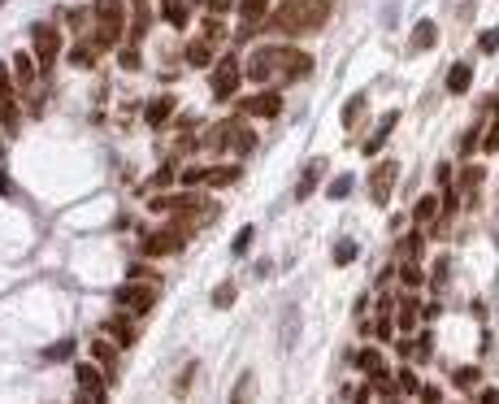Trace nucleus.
<instances>
[{
	"label": "nucleus",
	"instance_id": "nucleus-1",
	"mask_svg": "<svg viewBox=\"0 0 499 404\" xmlns=\"http://www.w3.org/2000/svg\"><path fill=\"white\" fill-rule=\"evenodd\" d=\"M113 305H117V309H131V313H148V309L156 305V282H148V278L126 282V287H117Z\"/></svg>",
	"mask_w": 499,
	"mask_h": 404
},
{
	"label": "nucleus",
	"instance_id": "nucleus-2",
	"mask_svg": "<svg viewBox=\"0 0 499 404\" xmlns=\"http://www.w3.org/2000/svg\"><path fill=\"white\" fill-rule=\"evenodd\" d=\"M274 66H278L274 78H304V74H313V57L299 48H274Z\"/></svg>",
	"mask_w": 499,
	"mask_h": 404
},
{
	"label": "nucleus",
	"instance_id": "nucleus-3",
	"mask_svg": "<svg viewBox=\"0 0 499 404\" xmlns=\"http://www.w3.org/2000/svg\"><path fill=\"white\" fill-rule=\"evenodd\" d=\"M395 178H399L395 161H378V166H373V174H369V200H373V205H387V200H391Z\"/></svg>",
	"mask_w": 499,
	"mask_h": 404
},
{
	"label": "nucleus",
	"instance_id": "nucleus-4",
	"mask_svg": "<svg viewBox=\"0 0 499 404\" xmlns=\"http://www.w3.org/2000/svg\"><path fill=\"white\" fill-rule=\"evenodd\" d=\"M74 378H78V391H83L87 400H105L109 396V374H100L96 366H74Z\"/></svg>",
	"mask_w": 499,
	"mask_h": 404
},
{
	"label": "nucleus",
	"instance_id": "nucleus-5",
	"mask_svg": "<svg viewBox=\"0 0 499 404\" xmlns=\"http://www.w3.org/2000/svg\"><path fill=\"white\" fill-rule=\"evenodd\" d=\"M57 52H61V35H57L52 27H35V62H39V70H52Z\"/></svg>",
	"mask_w": 499,
	"mask_h": 404
},
{
	"label": "nucleus",
	"instance_id": "nucleus-6",
	"mask_svg": "<svg viewBox=\"0 0 499 404\" xmlns=\"http://www.w3.org/2000/svg\"><path fill=\"white\" fill-rule=\"evenodd\" d=\"M213 96L217 100H230L234 96V87H239V62H234V57H222V66H217L213 70Z\"/></svg>",
	"mask_w": 499,
	"mask_h": 404
},
{
	"label": "nucleus",
	"instance_id": "nucleus-7",
	"mask_svg": "<svg viewBox=\"0 0 499 404\" xmlns=\"http://www.w3.org/2000/svg\"><path fill=\"white\" fill-rule=\"evenodd\" d=\"M183 239H187V226L178 222V226H170V231H156V235H148V257H165V252H178L183 248Z\"/></svg>",
	"mask_w": 499,
	"mask_h": 404
},
{
	"label": "nucleus",
	"instance_id": "nucleus-8",
	"mask_svg": "<svg viewBox=\"0 0 499 404\" xmlns=\"http://www.w3.org/2000/svg\"><path fill=\"white\" fill-rule=\"evenodd\" d=\"M274 74H278V66H274V48H256V52H252V62H248V78H252V83H269Z\"/></svg>",
	"mask_w": 499,
	"mask_h": 404
},
{
	"label": "nucleus",
	"instance_id": "nucleus-9",
	"mask_svg": "<svg viewBox=\"0 0 499 404\" xmlns=\"http://www.w3.org/2000/svg\"><path fill=\"white\" fill-rule=\"evenodd\" d=\"M278 109H283V96L278 92H265L256 100H244V113H256V117H278Z\"/></svg>",
	"mask_w": 499,
	"mask_h": 404
},
{
	"label": "nucleus",
	"instance_id": "nucleus-10",
	"mask_svg": "<svg viewBox=\"0 0 499 404\" xmlns=\"http://www.w3.org/2000/svg\"><path fill=\"white\" fill-rule=\"evenodd\" d=\"M434 44H438V27L430 22V17H422L417 31H412V39H408V48H412V52H430Z\"/></svg>",
	"mask_w": 499,
	"mask_h": 404
},
{
	"label": "nucleus",
	"instance_id": "nucleus-11",
	"mask_svg": "<svg viewBox=\"0 0 499 404\" xmlns=\"http://www.w3.org/2000/svg\"><path fill=\"white\" fill-rule=\"evenodd\" d=\"M322 170H326V161H322V157H317V161H313V166H308L304 174H299V183H295V200H308V196L317 192V178H322Z\"/></svg>",
	"mask_w": 499,
	"mask_h": 404
},
{
	"label": "nucleus",
	"instance_id": "nucleus-12",
	"mask_svg": "<svg viewBox=\"0 0 499 404\" xmlns=\"http://www.w3.org/2000/svg\"><path fill=\"white\" fill-rule=\"evenodd\" d=\"M395 122H399V113H387V117H382V122H378V131H373V135L365 139V157H373L378 148H382V144H387V135L395 131Z\"/></svg>",
	"mask_w": 499,
	"mask_h": 404
},
{
	"label": "nucleus",
	"instance_id": "nucleus-13",
	"mask_svg": "<svg viewBox=\"0 0 499 404\" xmlns=\"http://www.w3.org/2000/svg\"><path fill=\"white\" fill-rule=\"evenodd\" d=\"M469 83H473V70H469L465 62H456V66L447 70V92H452V96H465Z\"/></svg>",
	"mask_w": 499,
	"mask_h": 404
},
{
	"label": "nucleus",
	"instance_id": "nucleus-14",
	"mask_svg": "<svg viewBox=\"0 0 499 404\" xmlns=\"http://www.w3.org/2000/svg\"><path fill=\"white\" fill-rule=\"evenodd\" d=\"M187 62L191 66H213V39L209 35H200V39L187 44Z\"/></svg>",
	"mask_w": 499,
	"mask_h": 404
},
{
	"label": "nucleus",
	"instance_id": "nucleus-15",
	"mask_svg": "<svg viewBox=\"0 0 499 404\" xmlns=\"http://www.w3.org/2000/svg\"><path fill=\"white\" fill-rule=\"evenodd\" d=\"M434 217H438V196L426 192V196L412 205V222H417V226H426V222H434Z\"/></svg>",
	"mask_w": 499,
	"mask_h": 404
},
{
	"label": "nucleus",
	"instance_id": "nucleus-16",
	"mask_svg": "<svg viewBox=\"0 0 499 404\" xmlns=\"http://www.w3.org/2000/svg\"><path fill=\"white\" fill-rule=\"evenodd\" d=\"M170 113H174V100L161 96V100H152V105L144 109V122H148V127H165V117H170Z\"/></svg>",
	"mask_w": 499,
	"mask_h": 404
},
{
	"label": "nucleus",
	"instance_id": "nucleus-17",
	"mask_svg": "<svg viewBox=\"0 0 499 404\" xmlns=\"http://www.w3.org/2000/svg\"><path fill=\"white\" fill-rule=\"evenodd\" d=\"M70 66H78V70L96 66V44H91V39H78V44L70 48Z\"/></svg>",
	"mask_w": 499,
	"mask_h": 404
},
{
	"label": "nucleus",
	"instance_id": "nucleus-18",
	"mask_svg": "<svg viewBox=\"0 0 499 404\" xmlns=\"http://www.w3.org/2000/svg\"><path fill=\"white\" fill-rule=\"evenodd\" d=\"M35 66H39V62H31L27 52H13V78H17L22 87H31V83H35Z\"/></svg>",
	"mask_w": 499,
	"mask_h": 404
},
{
	"label": "nucleus",
	"instance_id": "nucleus-19",
	"mask_svg": "<svg viewBox=\"0 0 499 404\" xmlns=\"http://www.w3.org/2000/svg\"><path fill=\"white\" fill-rule=\"evenodd\" d=\"M265 9H269V0H239V17H248V31L265 17Z\"/></svg>",
	"mask_w": 499,
	"mask_h": 404
},
{
	"label": "nucleus",
	"instance_id": "nucleus-20",
	"mask_svg": "<svg viewBox=\"0 0 499 404\" xmlns=\"http://www.w3.org/2000/svg\"><path fill=\"white\" fill-rule=\"evenodd\" d=\"M165 22L174 31H187V5L183 0H165Z\"/></svg>",
	"mask_w": 499,
	"mask_h": 404
},
{
	"label": "nucleus",
	"instance_id": "nucleus-21",
	"mask_svg": "<svg viewBox=\"0 0 499 404\" xmlns=\"http://www.w3.org/2000/svg\"><path fill=\"white\" fill-rule=\"evenodd\" d=\"M361 113H365V96L356 92V96H348V105H343V127L356 131V117H361Z\"/></svg>",
	"mask_w": 499,
	"mask_h": 404
},
{
	"label": "nucleus",
	"instance_id": "nucleus-22",
	"mask_svg": "<svg viewBox=\"0 0 499 404\" xmlns=\"http://www.w3.org/2000/svg\"><path fill=\"white\" fill-rule=\"evenodd\" d=\"M105 331H109L117 343H122V348H126V343H135V331H131V322H126V317H113V322H105Z\"/></svg>",
	"mask_w": 499,
	"mask_h": 404
},
{
	"label": "nucleus",
	"instance_id": "nucleus-23",
	"mask_svg": "<svg viewBox=\"0 0 499 404\" xmlns=\"http://www.w3.org/2000/svg\"><path fill=\"white\" fill-rule=\"evenodd\" d=\"M352 187H356V178H352V174H338L334 183L326 187V196H330V200H348V196H352Z\"/></svg>",
	"mask_w": 499,
	"mask_h": 404
},
{
	"label": "nucleus",
	"instance_id": "nucleus-24",
	"mask_svg": "<svg viewBox=\"0 0 499 404\" xmlns=\"http://www.w3.org/2000/svg\"><path fill=\"white\" fill-rule=\"evenodd\" d=\"M361 370H365L369 378H373V374H382V370H387L382 352H378V348H365V352H361Z\"/></svg>",
	"mask_w": 499,
	"mask_h": 404
},
{
	"label": "nucleus",
	"instance_id": "nucleus-25",
	"mask_svg": "<svg viewBox=\"0 0 499 404\" xmlns=\"http://www.w3.org/2000/svg\"><path fill=\"white\" fill-rule=\"evenodd\" d=\"M74 356V339H61V343H52V348H44V361L52 366V361H70Z\"/></svg>",
	"mask_w": 499,
	"mask_h": 404
},
{
	"label": "nucleus",
	"instance_id": "nucleus-26",
	"mask_svg": "<svg viewBox=\"0 0 499 404\" xmlns=\"http://www.w3.org/2000/svg\"><path fill=\"white\" fill-rule=\"evenodd\" d=\"M356 261V239H338L334 244V266H352Z\"/></svg>",
	"mask_w": 499,
	"mask_h": 404
},
{
	"label": "nucleus",
	"instance_id": "nucleus-27",
	"mask_svg": "<svg viewBox=\"0 0 499 404\" xmlns=\"http://www.w3.org/2000/svg\"><path fill=\"white\" fill-rule=\"evenodd\" d=\"M230 139H234V122H226V127H217V131L209 135V148H230Z\"/></svg>",
	"mask_w": 499,
	"mask_h": 404
},
{
	"label": "nucleus",
	"instance_id": "nucleus-28",
	"mask_svg": "<svg viewBox=\"0 0 499 404\" xmlns=\"http://www.w3.org/2000/svg\"><path fill=\"white\" fill-rule=\"evenodd\" d=\"M477 52H499V27H491V31H482V35H477Z\"/></svg>",
	"mask_w": 499,
	"mask_h": 404
},
{
	"label": "nucleus",
	"instance_id": "nucleus-29",
	"mask_svg": "<svg viewBox=\"0 0 499 404\" xmlns=\"http://www.w3.org/2000/svg\"><path fill=\"white\" fill-rule=\"evenodd\" d=\"M230 305H234V282H222L213 291V309H230Z\"/></svg>",
	"mask_w": 499,
	"mask_h": 404
},
{
	"label": "nucleus",
	"instance_id": "nucleus-30",
	"mask_svg": "<svg viewBox=\"0 0 499 404\" xmlns=\"http://www.w3.org/2000/svg\"><path fill=\"white\" fill-rule=\"evenodd\" d=\"M234 178H239V170H209L204 183H209V187H226V183H234Z\"/></svg>",
	"mask_w": 499,
	"mask_h": 404
},
{
	"label": "nucleus",
	"instance_id": "nucleus-31",
	"mask_svg": "<svg viewBox=\"0 0 499 404\" xmlns=\"http://www.w3.org/2000/svg\"><path fill=\"white\" fill-rule=\"evenodd\" d=\"M452 382L465 391V387H477V382H482V374H477V370L469 366V370H456V374H452Z\"/></svg>",
	"mask_w": 499,
	"mask_h": 404
},
{
	"label": "nucleus",
	"instance_id": "nucleus-32",
	"mask_svg": "<svg viewBox=\"0 0 499 404\" xmlns=\"http://www.w3.org/2000/svg\"><path fill=\"white\" fill-rule=\"evenodd\" d=\"M0 127H5V131L17 127V109L9 105V96H0Z\"/></svg>",
	"mask_w": 499,
	"mask_h": 404
},
{
	"label": "nucleus",
	"instance_id": "nucleus-33",
	"mask_svg": "<svg viewBox=\"0 0 499 404\" xmlns=\"http://www.w3.org/2000/svg\"><path fill=\"white\" fill-rule=\"evenodd\" d=\"M412 317H417V300H404L399 305V331H412Z\"/></svg>",
	"mask_w": 499,
	"mask_h": 404
},
{
	"label": "nucleus",
	"instance_id": "nucleus-34",
	"mask_svg": "<svg viewBox=\"0 0 499 404\" xmlns=\"http://www.w3.org/2000/svg\"><path fill=\"white\" fill-rule=\"evenodd\" d=\"M248 248H252V226H244V231L234 235V244H230V252H234V257H244Z\"/></svg>",
	"mask_w": 499,
	"mask_h": 404
},
{
	"label": "nucleus",
	"instance_id": "nucleus-35",
	"mask_svg": "<svg viewBox=\"0 0 499 404\" xmlns=\"http://www.w3.org/2000/svg\"><path fill=\"white\" fill-rule=\"evenodd\" d=\"M482 152L491 157V152H499V117L491 122V131H486V139H482Z\"/></svg>",
	"mask_w": 499,
	"mask_h": 404
},
{
	"label": "nucleus",
	"instance_id": "nucleus-36",
	"mask_svg": "<svg viewBox=\"0 0 499 404\" xmlns=\"http://www.w3.org/2000/svg\"><path fill=\"white\" fill-rule=\"evenodd\" d=\"M477 183H482V166H469V170L461 174V192H465V187H477Z\"/></svg>",
	"mask_w": 499,
	"mask_h": 404
},
{
	"label": "nucleus",
	"instance_id": "nucleus-37",
	"mask_svg": "<svg viewBox=\"0 0 499 404\" xmlns=\"http://www.w3.org/2000/svg\"><path fill=\"white\" fill-rule=\"evenodd\" d=\"M395 382H399V391H417V396H422V382H417V374H408V370H404Z\"/></svg>",
	"mask_w": 499,
	"mask_h": 404
},
{
	"label": "nucleus",
	"instance_id": "nucleus-38",
	"mask_svg": "<svg viewBox=\"0 0 499 404\" xmlns=\"http://www.w3.org/2000/svg\"><path fill=\"white\" fill-rule=\"evenodd\" d=\"M204 174H209V170H183V174H178V183H183V187H195V183H204Z\"/></svg>",
	"mask_w": 499,
	"mask_h": 404
},
{
	"label": "nucleus",
	"instance_id": "nucleus-39",
	"mask_svg": "<svg viewBox=\"0 0 499 404\" xmlns=\"http://www.w3.org/2000/svg\"><path fill=\"white\" fill-rule=\"evenodd\" d=\"M122 66H126V70H139V66H144V62H139V48H135V44L122 48Z\"/></svg>",
	"mask_w": 499,
	"mask_h": 404
},
{
	"label": "nucleus",
	"instance_id": "nucleus-40",
	"mask_svg": "<svg viewBox=\"0 0 499 404\" xmlns=\"http://www.w3.org/2000/svg\"><path fill=\"white\" fill-rule=\"evenodd\" d=\"M373 335H378V339H382V343H387V339L395 335V331H391V317H387V313H382V317H378V326H373Z\"/></svg>",
	"mask_w": 499,
	"mask_h": 404
},
{
	"label": "nucleus",
	"instance_id": "nucleus-41",
	"mask_svg": "<svg viewBox=\"0 0 499 404\" xmlns=\"http://www.w3.org/2000/svg\"><path fill=\"white\" fill-rule=\"evenodd\" d=\"M399 278H404L408 287H417V282H422V270H417V266H404V270H399Z\"/></svg>",
	"mask_w": 499,
	"mask_h": 404
},
{
	"label": "nucleus",
	"instance_id": "nucleus-42",
	"mask_svg": "<svg viewBox=\"0 0 499 404\" xmlns=\"http://www.w3.org/2000/svg\"><path fill=\"white\" fill-rule=\"evenodd\" d=\"M248 387H252V374H244V378H239V387H234V400H244V396H248Z\"/></svg>",
	"mask_w": 499,
	"mask_h": 404
},
{
	"label": "nucleus",
	"instance_id": "nucleus-43",
	"mask_svg": "<svg viewBox=\"0 0 499 404\" xmlns=\"http://www.w3.org/2000/svg\"><path fill=\"white\" fill-rule=\"evenodd\" d=\"M191 378H195V370H191V366H187V370H183V374H178V391H187V387H191Z\"/></svg>",
	"mask_w": 499,
	"mask_h": 404
},
{
	"label": "nucleus",
	"instance_id": "nucleus-44",
	"mask_svg": "<svg viewBox=\"0 0 499 404\" xmlns=\"http://www.w3.org/2000/svg\"><path fill=\"white\" fill-rule=\"evenodd\" d=\"M234 5V0H209V13H226Z\"/></svg>",
	"mask_w": 499,
	"mask_h": 404
},
{
	"label": "nucleus",
	"instance_id": "nucleus-45",
	"mask_svg": "<svg viewBox=\"0 0 499 404\" xmlns=\"http://www.w3.org/2000/svg\"><path fill=\"white\" fill-rule=\"evenodd\" d=\"M0 96H9V70L0 66Z\"/></svg>",
	"mask_w": 499,
	"mask_h": 404
}]
</instances>
